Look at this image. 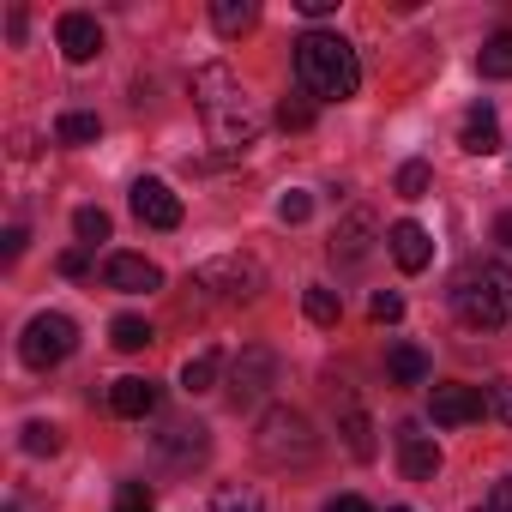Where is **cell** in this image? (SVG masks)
<instances>
[{"mask_svg":"<svg viewBox=\"0 0 512 512\" xmlns=\"http://www.w3.org/2000/svg\"><path fill=\"white\" fill-rule=\"evenodd\" d=\"M193 103H199V115H205L217 151L241 157L247 145H260V127H266V121H260V109H253L247 85H241L223 61H211V67L193 73Z\"/></svg>","mask_w":512,"mask_h":512,"instance_id":"6da1fadb","label":"cell"},{"mask_svg":"<svg viewBox=\"0 0 512 512\" xmlns=\"http://www.w3.org/2000/svg\"><path fill=\"white\" fill-rule=\"evenodd\" d=\"M296 79H302V97L350 103L362 91V61H356V49L338 31H308L296 43Z\"/></svg>","mask_w":512,"mask_h":512,"instance_id":"7a4b0ae2","label":"cell"},{"mask_svg":"<svg viewBox=\"0 0 512 512\" xmlns=\"http://www.w3.org/2000/svg\"><path fill=\"white\" fill-rule=\"evenodd\" d=\"M452 314L470 326V332H494L512 320V266L500 260H470L458 266L452 278Z\"/></svg>","mask_w":512,"mask_h":512,"instance_id":"3957f363","label":"cell"},{"mask_svg":"<svg viewBox=\"0 0 512 512\" xmlns=\"http://www.w3.org/2000/svg\"><path fill=\"white\" fill-rule=\"evenodd\" d=\"M314 452H320L314 422L302 410H290V404H272L260 416V428H253V458L266 470H302V464H314Z\"/></svg>","mask_w":512,"mask_h":512,"instance_id":"277c9868","label":"cell"},{"mask_svg":"<svg viewBox=\"0 0 512 512\" xmlns=\"http://www.w3.org/2000/svg\"><path fill=\"white\" fill-rule=\"evenodd\" d=\"M187 290L205 308H241V302H253L266 290V272H260V260H247V253H223V260H205L193 272Z\"/></svg>","mask_w":512,"mask_h":512,"instance_id":"5b68a950","label":"cell"},{"mask_svg":"<svg viewBox=\"0 0 512 512\" xmlns=\"http://www.w3.org/2000/svg\"><path fill=\"white\" fill-rule=\"evenodd\" d=\"M73 350H79V326H73L67 314H37V320L25 326V338H19V356H25V368H37V374L61 368Z\"/></svg>","mask_w":512,"mask_h":512,"instance_id":"8992f818","label":"cell"},{"mask_svg":"<svg viewBox=\"0 0 512 512\" xmlns=\"http://www.w3.org/2000/svg\"><path fill=\"white\" fill-rule=\"evenodd\" d=\"M482 410H488L482 386H458V380H446V386L428 392V416H434V428H464V422H476Z\"/></svg>","mask_w":512,"mask_h":512,"instance_id":"52a82bcc","label":"cell"},{"mask_svg":"<svg viewBox=\"0 0 512 512\" xmlns=\"http://www.w3.org/2000/svg\"><path fill=\"white\" fill-rule=\"evenodd\" d=\"M278 380V356L266 350V344H247L241 356H235V374H229V398L235 404H253L266 386Z\"/></svg>","mask_w":512,"mask_h":512,"instance_id":"ba28073f","label":"cell"},{"mask_svg":"<svg viewBox=\"0 0 512 512\" xmlns=\"http://www.w3.org/2000/svg\"><path fill=\"white\" fill-rule=\"evenodd\" d=\"M103 284L121 290V296H151V290H163V272L145 260V253H109Z\"/></svg>","mask_w":512,"mask_h":512,"instance_id":"9c48e42d","label":"cell"},{"mask_svg":"<svg viewBox=\"0 0 512 512\" xmlns=\"http://www.w3.org/2000/svg\"><path fill=\"white\" fill-rule=\"evenodd\" d=\"M133 217L151 229H181V199L169 193V181L145 175V181H133Z\"/></svg>","mask_w":512,"mask_h":512,"instance_id":"30bf717a","label":"cell"},{"mask_svg":"<svg viewBox=\"0 0 512 512\" xmlns=\"http://www.w3.org/2000/svg\"><path fill=\"white\" fill-rule=\"evenodd\" d=\"M55 43H61V55H67V61H79V67H85V61H97V55H103V25H97L91 13H61V19H55Z\"/></svg>","mask_w":512,"mask_h":512,"instance_id":"8fae6325","label":"cell"},{"mask_svg":"<svg viewBox=\"0 0 512 512\" xmlns=\"http://www.w3.org/2000/svg\"><path fill=\"white\" fill-rule=\"evenodd\" d=\"M157 452H163V464L193 470V464H205L211 440H205V428H199V422H169V428L157 434Z\"/></svg>","mask_w":512,"mask_h":512,"instance_id":"7c38bea8","label":"cell"},{"mask_svg":"<svg viewBox=\"0 0 512 512\" xmlns=\"http://www.w3.org/2000/svg\"><path fill=\"white\" fill-rule=\"evenodd\" d=\"M374 235H380V217L368 211V205H356L338 229H332V260H344V266H356L362 253L374 247Z\"/></svg>","mask_w":512,"mask_h":512,"instance_id":"4fadbf2b","label":"cell"},{"mask_svg":"<svg viewBox=\"0 0 512 512\" xmlns=\"http://www.w3.org/2000/svg\"><path fill=\"white\" fill-rule=\"evenodd\" d=\"M386 247H392L398 272H422V266L434 260V241H428V229H422V223H410V217L386 229Z\"/></svg>","mask_w":512,"mask_h":512,"instance_id":"5bb4252c","label":"cell"},{"mask_svg":"<svg viewBox=\"0 0 512 512\" xmlns=\"http://www.w3.org/2000/svg\"><path fill=\"white\" fill-rule=\"evenodd\" d=\"M398 470H404L410 482H434V470H440V446H434L428 434H416V428H398Z\"/></svg>","mask_w":512,"mask_h":512,"instance_id":"9a60e30c","label":"cell"},{"mask_svg":"<svg viewBox=\"0 0 512 512\" xmlns=\"http://www.w3.org/2000/svg\"><path fill=\"white\" fill-rule=\"evenodd\" d=\"M458 145H464L470 157H494V151H500V115H494L488 103H476V109L464 115V133H458Z\"/></svg>","mask_w":512,"mask_h":512,"instance_id":"2e32d148","label":"cell"},{"mask_svg":"<svg viewBox=\"0 0 512 512\" xmlns=\"http://www.w3.org/2000/svg\"><path fill=\"white\" fill-rule=\"evenodd\" d=\"M109 410H115V416H127V422H139V416H151V410H157V386H151V380H139V374H127V380H115V386H109Z\"/></svg>","mask_w":512,"mask_h":512,"instance_id":"e0dca14e","label":"cell"},{"mask_svg":"<svg viewBox=\"0 0 512 512\" xmlns=\"http://www.w3.org/2000/svg\"><path fill=\"white\" fill-rule=\"evenodd\" d=\"M211 25H217V37H247L253 25H260V7H253V0H217Z\"/></svg>","mask_w":512,"mask_h":512,"instance_id":"ac0fdd59","label":"cell"},{"mask_svg":"<svg viewBox=\"0 0 512 512\" xmlns=\"http://www.w3.org/2000/svg\"><path fill=\"white\" fill-rule=\"evenodd\" d=\"M386 374H392L398 386H422V380H428V356H422L416 344H398V350L386 356Z\"/></svg>","mask_w":512,"mask_h":512,"instance_id":"d6986e66","label":"cell"},{"mask_svg":"<svg viewBox=\"0 0 512 512\" xmlns=\"http://www.w3.org/2000/svg\"><path fill=\"white\" fill-rule=\"evenodd\" d=\"M217 368H223V356H217V350H199V356H187V368H181V386L199 398V392H211V386H217Z\"/></svg>","mask_w":512,"mask_h":512,"instance_id":"ffe728a7","label":"cell"},{"mask_svg":"<svg viewBox=\"0 0 512 512\" xmlns=\"http://www.w3.org/2000/svg\"><path fill=\"white\" fill-rule=\"evenodd\" d=\"M476 67H482V79H512V31L488 37L482 55H476Z\"/></svg>","mask_w":512,"mask_h":512,"instance_id":"44dd1931","label":"cell"},{"mask_svg":"<svg viewBox=\"0 0 512 512\" xmlns=\"http://www.w3.org/2000/svg\"><path fill=\"white\" fill-rule=\"evenodd\" d=\"M97 133H103V121L85 115V109H67V115L55 121V139H61V145H91Z\"/></svg>","mask_w":512,"mask_h":512,"instance_id":"7402d4cb","label":"cell"},{"mask_svg":"<svg viewBox=\"0 0 512 512\" xmlns=\"http://www.w3.org/2000/svg\"><path fill=\"white\" fill-rule=\"evenodd\" d=\"M344 440H350L356 458H374V428H368V416H362L356 398H344Z\"/></svg>","mask_w":512,"mask_h":512,"instance_id":"603a6c76","label":"cell"},{"mask_svg":"<svg viewBox=\"0 0 512 512\" xmlns=\"http://www.w3.org/2000/svg\"><path fill=\"white\" fill-rule=\"evenodd\" d=\"M302 308H308L314 326H338V320H344V302H338V290H326V284H314V290L302 296Z\"/></svg>","mask_w":512,"mask_h":512,"instance_id":"cb8c5ba5","label":"cell"},{"mask_svg":"<svg viewBox=\"0 0 512 512\" xmlns=\"http://www.w3.org/2000/svg\"><path fill=\"white\" fill-rule=\"evenodd\" d=\"M211 512H266V506H260V494H253L247 482H223L211 494Z\"/></svg>","mask_w":512,"mask_h":512,"instance_id":"d4e9b609","label":"cell"},{"mask_svg":"<svg viewBox=\"0 0 512 512\" xmlns=\"http://www.w3.org/2000/svg\"><path fill=\"white\" fill-rule=\"evenodd\" d=\"M109 344H115V350H145V344H151V326H145L139 314H121V320L109 326Z\"/></svg>","mask_w":512,"mask_h":512,"instance_id":"484cf974","label":"cell"},{"mask_svg":"<svg viewBox=\"0 0 512 512\" xmlns=\"http://www.w3.org/2000/svg\"><path fill=\"white\" fill-rule=\"evenodd\" d=\"M31 458H55L61 452V428L55 422H25V440H19Z\"/></svg>","mask_w":512,"mask_h":512,"instance_id":"4316f807","label":"cell"},{"mask_svg":"<svg viewBox=\"0 0 512 512\" xmlns=\"http://www.w3.org/2000/svg\"><path fill=\"white\" fill-rule=\"evenodd\" d=\"M73 229H79V241L97 247V241H109V211H103V205H79V211H73Z\"/></svg>","mask_w":512,"mask_h":512,"instance_id":"83f0119b","label":"cell"},{"mask_svg":"<svg viewBox=\"0 0 512 512\" xmlns=\"http://www.w3.org/2000/svg\"><path fill=\"white\" fill-rule=\"evenodd\" d=\"M278 127L308 133V127H314V103H308V97H284V103H278Z\"/></svg>","mask_w":512,"mask_h":512,"instance_id":"f1b7e54d","label":"cell"},{"mask_svg":"<svg viewBox=\"0 0 512 512\" xmlns=\"http://www.w3.org/2000/svg\"><path fill=\"white\" fill-rule=\"evenodd\" d=\"M428 187H434V169H428V163H404V169H398V193H404V199H422Z\"/></svg>","mask_w":512,"mask_h":512,"instance_id":"f546056e","label":"cell"},{"mask_svg":"<svg viewBox=\"0 0 512 512\" xmlns=\"http://www.w3.org/2000/svg\"><path fill=\"white\" fill-rule=\"evenodd\" d=\"M115 512H157V500H151L145 482H121L115 488Z\"/></svg>","mask_w":512,"mask_h":512,"instance_id":"4dcf8cb0","label":"cell"},{"mask_svg":"<svg viewBox=\"0 0 512 512\" xmlns=\"http://www.w3.org/2000/svg\"><path fill=\"white\" fill-rule=\"evenodd\" d=\"M482 398H488V410L512 428V380H506V374H500V380H488V386H482Z\"/></svg>","mask_w":512,"mask_h":512,"instance_id":"1f68e13d","label":"cell"},{"mask_svg":"<svg viewBox=\"0 0 512 512\" xmlns=\"http://www.w3.org/2000/svg\"><path fill=\"white\" fill-rule=\"evenodd\" d=\"M368 314H374L380 326H398V320H404V296H392V290H380V296L368 302Z\"/></svg>","mask_w":512,"mask_h":512,"instance_id":"d6a6232c","label":"cell"},{"mask_svg":"<svg viewBox=\"0 0 512 512\" xmlns=\"http://www.w3.org/2000/svg\"><path fill=\"white\" fill-rule=\"evenodd\" d=\"M308 211H314L308 193H284V199H278V217H284V223H308Z\"/></svg>","mask_w":512,"mask_h":512,"instance_id":"836d02e7","label":"cell"},{"mask_svg":"<svg viewBox=\"0 0 512 512\" xmlns=\"http://www.w3.org/2000/svg\"><path fill=\"white\" fill-rule=\"evenodd\" d=\"M85 272H91V260H85L79 247H67V253H61V278H85Z\"/></svg>","mask_w":512,"mask_h":512,"instance_id":"e575fe53","label":"cell"},{"mask_svg":"<svg viewBox=\"0 0 512 512\" xmlns=\"http://www.w3.org/2000/svg\"><path fill=\"white\" fill-rule=\"evenodd\" d=\"M488 512H512V476H506V482H494V494H488Z\"/></svg>","mask_w":512,"mask_h":512,"instance_id":"d590c367","label":"cell"},{"mask_svg":"<svg viewBox=\"0 0 512 512\" xmlns=\"http://www.w3.org/2000/svg\"><path fill=\"white\" fill-rule=\"evenodd\" d=\"M326 512H374V506H368V500H362V494H338V500H332V506H326Z\"/></svg>","mask_w":512,"mask_h":512,"instance_id":"8d00e7d4","label":"cell"},{"mask_svg":"<svg viewBox=\"0 0 512 512\" xmlns=\"http://www.w3.org/2000/svg\"><path fill=\"white\" fill-rule=\"evenodd\" d=\"M296 7H302V19H326V13L338 7V0H296Z\"/></svg>","mask_w":512,"mask_h":512,"instance_id":"74e56055","label":"cell"},{"mask_svg":"<svg viewBox=\"0 0 512 512\" xmlns=\"http://www.w3.org/2000/svg\"><path fill=\"white\" fill-rule=\"evenodd\" d=\"M19 253H25V229L13 223V229H7V260H19Z\"/></svg>","mask_w":512,"mask_h":512,"instance_id":"f35d334b","label":"cell"},{"mask_svg":"<svg viewBox=\"0 0 512 512\" xmlns=\"http://www.w3.org/2000/svg\"><path fill=\"white\" fill-rule=\"evenodd\" d=\"M494 241H500V247H512V211H506V217H494Z\"/></svg>","mask_w":512,"mask_h":512,"instance_id":"ab89813d","label":"cell"},{"mask_svg":"<svg viewBox=\"0 0 512 512\" xmlns=\"http://www.w3.org/2000/svg\"><path fill=\"white\" fill-rule=\"evenodd\" d=\"M392 512H410V506H392Z\"/></svg>","mask_w":512,"mask_h":512,"instance_id":"60d3db41","label":"cell"},{"mask_svg":"<svg viewBox=\"0 0 512 512\" xmlns=\"http://www.w3.org/2000/svg\"><path fill=\"white\" fill-rule=\"evenodd\" d=\"M476 512H488V506H476Z\"/></svg>","mask_w":512,"mask_h":512,"instance_id":"b9f144b4","label":"cell"},{"mask_svg":"<svg viewBox=\"0 0 512 512\" xmlns=\"http://www.w3.org/2000/svg\"><path fill=\"white\" fill-rule=\"evenodd\" d=\"M7 512H19V506H7Z\"/></svg>","mask_w":512,"mask_h":512,"instance_id":"7bdbcfd3","label":"cell"}]
</instances>
